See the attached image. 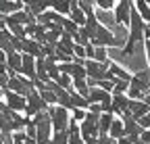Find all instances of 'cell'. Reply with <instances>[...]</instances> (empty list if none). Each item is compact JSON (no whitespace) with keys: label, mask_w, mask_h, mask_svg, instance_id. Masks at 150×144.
Here are the masks:
<instances>
[{"label":"cell","mask_w":150,"mask_h":144,"mask_svg":"<svg viewBox=\"0 0 150 144\" xmlns=\"http://www.w3.org/2000/svg\"><path fill=\"white\" fill-rule=\"evenodd\" d=\"M129 33H127V42H125V46H123V57H131L134 55V46L136 44H140V42H144V31L148 29V23L142 19V17L136 13V9H131V13H129Z\"/></svg>","instance_id":"1"},{"label":"cell","mask_w":150,"mask_h":144,"mask_svg":"<svg viewBox=\"0 0 150 144\" xmlns=\"http://www.w3.org/2000/svg\"><path fill=\"white\" fill-rule=\"evenodd\" d=\"M48 115H50V125H52V132H65L67 125L71 121L69 111L63 109V106H48Z\"/></svg>","instance_id":"2"},{"label":"cell","mask_w":150,"mask_h":144,"mask_svg":"<svg viewBox=\"0 0 150 144\" xmlns=\"http://www.w3.org/2000/svg\"><path fill=\"white\" fill-rule=\"evenodd\" d=\"M90 44H92V46H102V48H106V46H117L119 40H117V35L112 33V31H108V27H104L102 23H98L96 33H94V38L90 40Z\"/></svg>","instance_id":"3"},{"label":"cell","mask_w":150,"mask_h":144,"mask_svg":"<svg viewBox=\"0 0 150 144\" xmlns=\"http://www.w3.org/2000/svg\"><path fill=\"white\" fill-rule=\"evenodd\" d=\"M6 90H11V92L19 94V96H27L33 88V82L23 77V75H8V84H6Z\"/></svg>","instance_id":"4"},{"label":"cell","mask_w":150,"mask_h":144,"mask_svg":"<svg viewBox=\"0 0 150 144\" xmlns=\"http://www.w3.org/2000/svg\"><path fill=\"white\" fill-rule=\"evenodd\" d=\"M48 109V104L40 98V94H38V90H31V92L25 96V117H33L35 113H40V111H46Z\"/></svg>","instance_id":"5"},{"label":"cell","mask_w":150,"mask_h":144,"mask_svg":"<svg viewBox=\"0 0 150 144\" xmlns=\"http://www.w3.org/2000/svg\"><path fill=\"white\" fill-rule=\"evenodd\" d=\"M134 9V4L129 0H121V2H115L112 6V13H115V23L119 25H129V13Z\"/></svg>","instance_id":"6"},{"label":"cell","mask_w":150,"mask_h":144,"mask_svg":"<svg viewBox=\"0 0 150 144\" xmlns=\"http://www.w3.org/2000/svg\"><path fill=\"white\" fill-rule=\"evenodd\" d=\"M2 98H4V104L13 113H23L25 111V96H19L11 90H2Z\"/></svg>","instance_id":"7"},{"label":"cell","mask_w":150,"mask_h":144,"mask_svg":"<svg viewBox=\"0 0 150 144\" xmlns=\"http://www.w3.org/2000/svg\"><path fill=\"white\" fill-rule=\"evenodd\" d=\"M129 86L140 90L142 94H148L150 90V75H148V69H142L138 73H131V79H129Z\"/></svg>","instance_id":"8"},{"label":"cell","mask_w":150,"mask_h":144,"mask_svg":"<svg viewBox=\"0 0 150 144\" xmlns=\"http://www.w3.org/2000/svg\"><path fill=\"white\" fill-rule=\"evenodd\" d=\"M21 52H23V55L33 57V59H44L42 57V44H38L31 38H23L21 40Z\"/></svg>","instance_id":"9"},{"label":"cell","mask_w":150,"mask_h":144,"mask_svg":"<svg viewBox=\"0 0 150 144\" xmlns=\"http://www.w3.org/2000/svg\"><path fill=\"white\" fill-rule=\"evenodd\" d=\"M127 113L134 117V119H138V117L150 113V104L144 102V100H129L127 102Z\"/></svg>","instance_id":"10"},{"label":"cell","mask_w":150,"mask_h":144,"mask_svg":"<svg viewBox=\"0 0 150 144\" xmlns=\"http://www.w3.org/2000/svg\"><path fill=\"white\" fill-rule=\"evenodd\" d=\"M23 9V4L19 2H15V0H0V19L2 17H6V15H13V13H17V11H21Z\"/></svg>","instance_id":"11"},{"label":"cell","mask_w":150,"mask_h":144,"mask_svg":"<svg viewBox=\"0 0 150 144\" xmlns=\"http://www.w3.org/2000/svg\"><path fill=\"white\" fill-rule=\"evenodd\" d=\"M13 35H11V31H6V29H2L0 31V50L4 52V55H11V52H15V48H13Z\"/></svg>","instance_id":"12"},{"label":"cell","mask_w":150,"mask_h":144,"mask_svg":"<svg viewBox=\"0 0 150 144\" xmlns=\"http://www.w3.org/2000/svg\"><path fill=\"white\" fill-rule=\"evenodd\" d=\"M112 119H115V115H110V113H100L98 115V136L108 134V128H110Z\"/></svg>","instance_id":"13"},{"label":"cell","mask_w":150,"mask_h":144,"mask_svg":"<svg viewBox=\"0 0 150 144\" xmlns=\"http://www.w3.org/2000/svg\"><path fill=\"white\" fill-rule=\"evenodd\" d=\"M106 136L112 138V140H117V138H123V136H125V132H123V123H121L119 117L112 119V123H110V128H108V134H106Z\"/></svg>","instance_id":"14"},{"label":"cell","mask_w":150,"mask_h":144,"mask_svg":"<svg viewBox=\"0 0 150 144\" xmlns=\"http://www.w3.org/2000/svg\"><path fill=\"white\" fill-rule=\"evenodd\" d=\"M69 100H71V106H73V109H83V111H88V104H90V102H88L81 94L69 90Z\"/></svg>","instance_id":"15"},{"label":"cell","mask_w":150,"mask_h":144,"mask_svg":"<svg viewBox=\"0 0 150 144\" xmlns=\"http://www.w3.org/2000/svg\"><path fill=\"white\" fill-rule=\"evenodd\" d=\"M134 4V9H136V13L142 17V19L148 23L150 21V6H148V2L146 0H136V2H131Z\"/></svg>","instance_id":"16"},{"label":"cell","mask_w":150,"mask_h":144,"mask_svg":"<svg viewBox=\"0 0 150 144\" xmlns=\"http://www.w3.org/2000/svg\"><path fill=\"white\" fill-rule=\"evenodd\" d=\"M69 9H71V0H54L50 11H54L56 15H63V17H67V15H69Z\"/></svg>","instance_id":"17"},{"label":"cell","mask_w":150,"mask_h":144,"mask_svg":"<svg viewBox=\"0 0 150 144\" xmlns=\"http://www.w3.org/2000/svg\"><path fill=\"white\" fill-rule=\"evenodd\" d=\"M11 140H13V144H35V140L33 138H27L23 130L21 132H13L11 134Z\"/></svg>","instance_id":"18"},{"label":"cell","mask_w":150,"mask_h":144,"mask_svg":"<svg viewBox=\"0 0 150 144\" xmlns=\"http://www.w3.org/2000/svg\"><path fill=\"white\" fill-rule=\"evenodd\" d=\"M92 61H96V63H106V61H108V52H106V48H102V46H94Z\"/></svg>","instance_id":"19"},{"label":"cell","mask_w":150,"mask_h":144,"mask_svg":"<svg viewBox=\"0 0 150 144\" xmlns=\"http://www.w3.org/2000/svg\"><path fill=\"white\" fill-rule=\"evenodd\" d=\"M127 86H129V82H123V79H115V82H112V90H110V96H112V94H125V92H127Z\"/></svg>","instance_id":"20"},{"label":"cell","mask_w":150,"mask_h":144,"mask_svg":"<svg viewBox=\"0 0 150 144\" xmlns=\"http://www.w3.org/2000/svg\"><path fill=\"white\" fill-rule=\"evenodd\" d=\"M48 144H67V130L65 132H52Z\"/></svg>","instance_id":"21"},{"label":"cell","mask_w":150,"mask_h":144,"mask_svg":"<svg viewBox=\"0 0 150 144\" xmlns=\"http://www.w3.org/2000/svg\"><path fill=\"white\" fill-rule=\"evenodd\" d=\"M92 4H96L100 11H112V6H115V0H92Z\"/></svg>","instance_id":"22"},{"label":"cell","mask_w":150,"mask_h":144,"mask_svg":"<svg viewBox=\"0 0 150 144\" xmlns=\"http://www.w3.org/2000/svg\"><path fill=\"white\" fill-rule=\"evenodd\" d=\"M77 29H79V27H77V25H75L73 21H69V19H65V23H63V31H65L67 35H71V38H73V35H75V33H77Z\"/></svg>","instance_id":"23"},{"label":"cell","mask_w":150,"mask_h":144,"mask_svg":"<svg viewBox=\"0 0 150 144\" xmlns=\"http://www.w3.org/2000/svg\"><path fill=\"white\" fill-rule=\"evenodd\" d=\"M69 113H71V115H69L71 121H77V123H81L83 117H86V111H83V109H71Z\"/></svg>","instance_id":"24"},{"label":"cell","mask_w":150,"mask_h":144,"mask_svg":"<svg viewBox=\"0 0 150 144\" xmlns=\"http://www.w3.org/2000/svg\"><path fill=\"white\" fill-rule=\"evenodd\" d=\"M136 123L140 125L142 130H150V113H148V115H142V117H138V119H136Z\"/></svg>","instance_id":"25"},{"label":"cell","mask_w":150,"mask_h":144,"mask_svg":"<svg viewBox=\"0 0 150 144\" xmlns=\"http://www.w3.org/2000/svg\"><path fill=\"white\" fill-rule=\"evenodd\" d=\"M96 86H98L100 90H104V92H108V94H110V90H112V82H110V79H102V82H98Z\"/></svg>","instance_id":"26"},{"label":"cell","mask_w":150,"mask_h":144,"mask_svg":"<svg viewBox=\"0 0 150 144\" xmlns=\"http://www.w3.org/2000/svg\"><path fill=\"white\" fill-rule=\"evenodd\" d=\"M140 144H150V130L140 132Z\"/></svg>","instance_id":"27"},{"label":"cell","mask_w":150,"mask_h":144,"mask_svg":"<svg viewBox=\"0 0 150 144\" xmlns=\"http://www.w3.org/2000/svg\"><path fill=\"white\" fill-rule=\"evenodd\" d=\"M96 144H115V140L108 138V136H98L96 138Z\"/></svg>","instance_id":"28"},{"label":"cell","mask_w":150,"mask_h":144,"mask_svg":"<svg viewBox=\"0 0 150 144\" xmlns=\"http://www.w3.org/2000/svg\"><path fill=\"white\" fill-rule=\"evenodd\" d=\"M4 61H6V55H4L2 50H0V65H4Z\"/></svg>","instance_id":"29"},{"label":"cell","mask_w":150,"mask_h":144,"mask_svg":"<svg viewBox=\"0 0 150 144\" xmlns=\"http://www.w3.org/2000/svg\"><path fill=\"white\" fill-rule=\"evenodd\" d=\"M0 144H2V134H0Z\"/></svg>","instance_id":"30"},{"label":"cell","mask_w":150,"mask_h":144,"mask_svg":"<svg viewBox=\"0 0 150 144\" xmlns=\"http://www.w3.org/2000/svg\"><path fill=\"white\" fill-rule=\"evenodd\" d=\"M115 2H121V0H115Z\"/></svg>","instance_id":"31"},{"label":"cell","mask_w":150,"mask_h":144,"mask_svg":"<svg viewBox=\"0 0 150 144\" xmlns=\"http://www.w3.org/2000/svg\"><path fill=\"white\" fill-rule=\"evenodd\" d=\"M15 2H17V0H15ZM19 2H21V0H19Z\"/></svg>","instance_id":"32"}]
</instances>
